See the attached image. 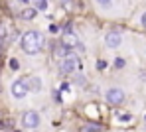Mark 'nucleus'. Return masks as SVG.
Segmentation results:
<instances>
[{"mask_svg":"<svg viewBox=\"0 0 146 132\" xmlns=\"http://www.w3.org/2000/svg\"><path fill=\"white\" fill-rule=\"evenodd\" d=\"M71 51H73L71 48H67L65 44H61V46H57V48H55L53 55H55V57H61V59H63V57H67V55H69Z\"/></svg>","mask_w":146,"mask_h":132,"instance_id":"6e6552de","label":"nucleus"},{"mask_svg":"<svg viewBox=\"0 0 146 132\" xmlns=\"http://www.w3.org/2000/svg\"><path fill=\"white\" fill-rule=\"evenodd\" d=\"M28 87H30V91H34V93L42 91V79H40V77H30V79H28Z\"/></svg>","mask_w":146,"mask_h":132,"instance_id":"1a4fd4ad","label":"nucleus"},{"mask_svg":"<svg viewBox=\"0 0 146 132\" xmlns=\"http://www.w3.org/2000/svg\"><path fill=\"white\" fill-rule=\"evenodd\" d=\"M124 91L122 89H119V87H113V89H107V93H105V99H107V103L113 106L117 105H122L124 103Z\"/></svg>","mask_w":146,"mask_h":132,"instance_id":"7ed1b4c3","label":"nucleus"},{"mask_svg":"<svg viewBox=\"0 0 146 132\" xmlns=\"http://www.w3.org/2000/svg\"><path fill=\"white\" fill-rule=\"evenodd\" d=\"M97 69H107V61H97Z\"/></svg>","mask_w":146,"mask_h":132,"instance_id":"dca6fc26","label":"nucleus"},{"mask_svg":"<svg viewBox=\"0 0 146 132\" xmlns=\"http://www.w3.org/2000/svg\"><path fill=\"white\" fill-rule=\"evenodd\" d=\"M101 128L99 126H95V124H85L83 128H81V132H99Z\"/></svg>","mask_w":146,"mask_h":132,"instance_id":"f8f14e48","label":"nucleus"},{"mask_svg":"<svg viewBox=\"0 0 146 132\" xmlns=\"http://www.w3.org/2000/svg\"><path fill=\"white\" fill-rule=\"evenodd\" d=\"M97 4H101V6H107V4H111V0H95Z\"/></svg>","mask_w":146,"mask_h":132,"instance_id":"f3484780","label":"nucleus"},{"mask_svg":"<svg viewBox=\"0 0 146 132\" xmlns=\"http://www.w3.org/2000/svg\"><path fill=\"white\" fill-rule=\"evenodd\" d=\"M119 120H122V122H128V120H132V114H126V112H121V114H119Z\"/></svg>","mask_w":146,"mask_h":132,"instance_id":"ddd939ff","label":"nucleus"},{"mask_svg":"<svg viewBox=\"0 0 146 132\" xmlns=\"http://www.w3.org/2000/svg\"><path fill=\"white\" fill-rule=\"evenodd\" d=\"M18 67H20V63H18V59H10V69H12V71H16Z\"/></svg>","mask_w":146,"mask_h":132,"instance_id":"4468645a","label":"nucleus"},{"mask_svg":"<svg viewBox=\"0 0 146 132\" xmlns=\"http://www.w3.org/2000/svg\"><path fill=\"white\" fill-rule=\"evenodd\" d=\"M105 44H107V48L117 50V48L122 44L121 34H119V32H107V34H105Z\"/></svg>","mask_w":146,"mask_h":132,"instance_id":"0eeeda50","label":"nucleus"},{"mask_svg":"<svg viewBox=\"0 0 146 132\" xmlns=\"http://www.w3.org/2000/svg\"><path fill=\"white\" fill-rule=\"evenodd\" d=\"M36 14H38V8H24L20 16H22L24 20H34V18H36Z\"/></svg>","mask_w":146,"mask_h":132,"instance_id":"9d476101","label":"nucleus"},{"mask_svg":"<svg viewBox=\"0 0 146 132\" xmlns=\"http://www.w3.org/2000/svg\"><path fill=\"white\" fill-rule=\"evenodd\" d=\"M140 24H142V26L146 28V12H144V14H142V18H140Z\"/></svg>","mask_w":146,"mask_h":132,"instance_id":"a211bd4d","label":"nucleus"},{"mask_svg":"<svg viewBox=\"0 0 146 132\" xmlns=\"http://www.w3.org/2000/svg\"><path fill=\"white\" fill-rule=\"evenodd\" d=\"M79 69H81V61H79V57H77V55L69 53L67 57H63V59H61V71H63L65 75H71V73L79 71Z\"/></svg>","mask_w":146,"mask_h":132,"instance_id":"f03ea898","label":"nucleus"},{"mask_svg":"<svg viewBox=\"0 0 146 132\" xmlns=\"http://www.w3.org/2000/svg\"><path fill=\"white\" fill-rule=\"evenodd\" d=\"M12 91V97L14 99H24L26 95L30 93V87H28V79H16L10 87Z\"/></svg>","mask_w":146,"mask_h":132,"instance_id":"20e7f679","label":"nucleus"},{"mask_svg":"<svg viewBox=\"0 0 146 132\" xmlns=\"http://www.w3.org/2000/svg\"><path fill=\"white\" fill-rule=\"evenodd\" d=\"M22 124H24V128H38V124H40V114H38L36 110H28L24 116H22Z\"/></svg>","mask_w":146,"mask_h":132,"instance_id":"423d86ee","label":"nucleus"},{"mask_svg":"<svg viewBox=\"0 0 146 132\" xmlns=\"http://www.w3.org/2000/svg\"><path fill=\"white\" fill-rule=\"evenodd\" d=\"M34 2V8L38 10H48V0H32Z\"/></svg>","mask_w":146,"mask_h":132,"instance_id":"9b49d317","label":"nucleus"},{"mask_svg":"<svg viewBox=\"0 0 146 132\" xmlns=\"http://www.w3.org/2000/svg\"><path fill=\"white\" fill-rule=\"evenodd\" d=\"M115 67H117V69L124 67V59H121V57H119V59H115Z\"/></svg>","mask_w":146,"mask_h":132,"instance_id":"2eb2a0df","label":"nucleus"},{"mask_svg":"<svg viewBox=\"0 0 146 132\" xmlns=\"http://www.w3.org/2000/svg\"><path fill=\"white\" fill-rule=\"evenodd\" d=\"M61 44H65L67 48H71V50H75V51H85V46L79 42V38L75 36V34H71V32H67V34H63V38H61Z\"/></svg>","mask_w":146,"mask_h":132,"instance_id":"39448f33","label":"nucleus"},{"mask_svg":"<svg viewBox=\"0 0 146 132\" xmlns=\"http://www.w3.org/2000/svg\"><path fill=\"white\" fill-rule=\"evenodd\" d=\"M44 44H46L44 34H42V32H36V30L26 32L24 36H22V42H20V46H22L24 53H28V55H36V53H40V51H42V48H44Z\"/></svg>","mask_w":146,"mask_h":132,"instance_id":"f257e3e1","label":"nucleus"}]
</instances>
